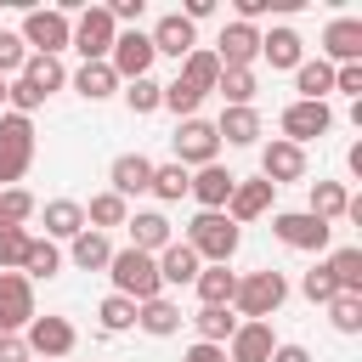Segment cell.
Returning <instances> with one entry per match:
<instances>
[{
	"label": "cell",
	"instance_id": "cell-1",
	"mask_svg": "<svg viewBox=\"0 0 362 362\" xmlns=\"http://www.w3.org/2000/svg\"><path fill=\"white\" fill-rule=\"evenodd\" d=\"M288 300V277L260 266V272H238V288H232V311L238 322H272Z\"/></svg>",
	"mask_w": 362,
	"mask_h": 362
},
{
	"label": "cell",
	"instance_id": "cell-2",
	"mask_svg": "<svg viewBox=\"0 0 362 362\" xmlns=\"http://www.w3.org/2000/svg\"><path fill=\"white\" fill-rule=\"evenodd\" d=\"M204 266H226L232 255H238V243H243V226H232L221 209H198L192 221H187V238H181Z\"/></svg>",
	"mask_w": 362,
	"mask_h": 362
},
{
	"label": "cell",
	"instance_id": "cell-3",
	"mask_svg": "<svg viewBox=\"0 0 362 362\" xmlns=\"http://www.w3.org/2000/svg\"><path fill=\"white\" fill-rule=\"evenodd\" d=\"M107 283H113V294H124V300H136V305L164 294L158 266H153V255H141V249H113V260H107Z\"/></svg>",
	"mask_w": 362,
	"mask_h": 362
},
{
	"label": "cell",
	"instance_id": "cell-4",
	"mask_svg": "<svg viewBox=\"0 0 362 362\" xmlns=\"http://www.w3.org/2000/svg\"><path fill=\"white\" fill-rule=\"evenodd\" d=\"M17 34H23L28 57H62L68 51V34H74V17L62 6H45V11H28Z\"/></svg>",
	"mask_w": 362,
	"mask_h": 362
},
{
	"label": "cell",
	"instance_id": "cell-5",
	"mask_svg": "<svg viewBox=\"0 0 362 362\" xmlns=\"http://www.w3.org/2000/svg\"><path fill=\"white\" fill-rule=\"evenodd\" d=\"M113 40H119V23L107 17V6H85V11L74 17V34H68V51H79L85 62H107V51H113Z\"/></svg>",
	"mask_w": 362,
	"mask_h": 362
},
{
	"label": "cell",
	"instance_id": "cell-6",
	"mask_svg": "<svg viewBox=\"0 0 362 362\" xmlns=\"http://www.w3.org/2000/svg\"><path fill=\"white\" fill-rule=\"evenodd\" d=\"M272 232H277L283 249H300V255H322V249L334 243V226L317 221V215H305V209H283V215H272Z\"/></svg>",
	"mask_w": 362,
	"mask_h": 362
},
{
	"label": "cell",
	"instance_id": "cell-7",
	"mask_svg": "<svg viewBox=\"0 0 362 362\" xmlns=\"http://www.w3.org/2000/svg\"><path fill=\"white\" fill-rule=\"evenodd\" d=\"M175 164L181 170H204V164H221V136L209 119H181L175 124Z\"/></svg>",
	"mask_w": 362,
	"mask_h": 362
},
{
	"label": "cell",
	"instance_id": "cell-8",
	"mask_svg": "<svg viewBox=\"0 0 362 362\" xmlns=\"http://www.w3.org/2000/svg\"><path fill=\"white\" fill-rule=\"evenodd\" d=\"M23 345H28V356H34V362H57V356H68V351L79 345V334H74V322H68V317L45 311V317H34V322L23 328Z\"/></svg>",
	"mask_w": 362,
	"mask_h": 362
},
{
	"label": "cell",
	"instance_id": "cell-9",
	"mask_svg": "<svg viewBox=\"0 0 362 362\" xmlns=\"http://www.w3.org/2000/svg\"><path fill=\"white\" fill-rule=\"evenodd\" d=\"M277 130H283V141L305 147V141H317V136L334 130V107H328V102H288V107L277 113Z\"/></svg>",
	"mask_w": 362,
	"mask_h": 362
},
{
	"label": "cell",
	"instance_id": "cell-10",
	"mask_svg": "<svg viewBox=\"0 0 362 362\" xmlns=\"http://www.w3.org/2000/svg\"><path fill=\"white\" fill-rule=\"evenodd\" d=\"M34 317V283L23 272H0V334H23Z\"/></svg>",
	"mask_w": 362,
	"mask_h": 362
},
{
	"label": "cell",
	"instance_id": "cell-11",
	"mask_svg": "<svg viewBox=\"0 0 362 362\" xmlns=\"http://www.w3.org/2000/svg\"><path fill=\"white\" fill-rule=\"evenodd\" d=\"M107 68L119 74V85L147 79V74H153V40H147L141 28H124V34L113 40V51H107Z\"/></svg>",
	"mask_w": 362,
	"mask_h": 362
},
{
	"label": "cell",
	"instance_id": "cell-12",
	"mask_svg": "<svg viewBox=\"0 0 362 362\" xmlns=\"http://www.w3.org/2000/svg\"><path fill=\"white\" fill-rule=\"evenodd\" d=\"M272 198H277V187L266 181V175H238V187H232V198H226V221L232 226H243V221H260L266 209H272Z\"/></svg>",
	"mask_w": 362,
	"mask_h": 362
},
{
	"label": "cell",
	"instance_id": "cell-13",
	"mask_svg": "<svg viewBox=\"0 0 362 362\" xmlns=\"http://www.w3.org/2000/svg\"><path fill=\"white\" fill-rule=\"evenodd\" d=\"M209 51H215L221 68H255V62H260V28H249V23H226L221 40H215Z\"/></svg>",
	"mask_w": 362,
	"mask_h": 362
},
{
	"label": "cell",
	"instance_id": "cell-14",
	"mask_svg": "<svg viewBox=\"0 0 362 362\" xmlns=\"http://www.w3.org/2000/svg\"><path fill=\"white\" fill-rule=\"evenodd\" d=\"M322 62H328V68L362 62V17H334V23L322 28Z\"/></svg>",
	"mask_w": 362,
	"mask_h": 362
},
{
	"label": "cell",
	"instance_id": "cell-15",
	"mask_svg": "<svg viewBox=\"0 0 362 362\" xmlns=\"http://www.w3.org/2000/svg\"><path fill=\"white\" fill-rule=\"evenodd\" d=\"M260 175H266L272 187H283V181H305V147L272 136V141L260 147Z\"/></svg>",
	"mask_w": 362,
	"mask_h": 362
},
{
	"label": "cell",
	"instance_id": "cell-16",
	"mask_svg": "<svg viewBox=\"0 0 362 362\" xmlns=\"http://www.w3.org/2000/svg\"><path fill=\"white\" fill-rule=\"evenodd\" d=\"M232 187H238V175H232V170H221V164H204V170H187V198H192L198 209H226V198H232Z\"/></svg>",
	"mask_w": 362,
	"mask_h": 362
},
{
	"label": "cell",
	"instance_id": "cell-17",
	"mask_svg": "<svg viewBox=\"0 0 362 362\" xmlns=\"http://www.w3.org/2000/svg\"><path fill=\"white\" fill-rule=\"evenodd\" d=\"M147 40H153V57H175V62H181V57L198 45V28H192L181 11H164V17L147 28Z\"/></svg>",
	"mask_w": 362,
	"mask_h": 362
},
{
	"label": "cell",
	"instance_id": "cell-18",
	"mask_svg": "<svg viewBox=\"0 0 362 362\" xmlns=\"http://www.w3.org/2000/svg\"><path fill=\"white\" fill-rule=\"evenodd\" d=\"M283 339L272 334V322H238V334L226 339V362H272Z\"/></svg>",
	"mask_w": 362,
	"mask_h": 362
},
{
	"label": "cell",
	"instance_id": "cell-19",
	"mask_svg": "<svg viewBox=\"0 0 362 362\" xmlns=\"http://www.w3.org/2000/svg\"><path fill=\"white\" fill-rule=\"evenodd\" d=\"M107 181H113L107 192H119V198L130 204L136 192H147V187H153V158H147V153H119V158L107 164Z\"/></svg>",
	"mask_w": 362,
	"mask_h": 362
},
{
	"label": "cell",
	"instance_id": "cell-20",
	"mask_svg": "<svg viewBox=\"0 0 362 362\" xmlns=\"http://www.w3.org/2000/svg\"><path fill=\"white\" fill-rule=\"evenodd\" d=\"M124 226H130V249H141V255H158V249L175 243V226H170L164 209H136Z\"/></svg>",
	"mask_w": 362,
	"mask_h": 362
},
{
	"label": "cell",
	"instance_id": "cell-21",
	"mask_svg": "<svg viewBox=\"0 0 362 362\" xmlns=\"http://www.w3.org/2000/svg\"><path fill=\"white\" fill-rule=\"evenodd\" d=\"M153 266H158V283H164V288H192V277L204 272V260H198L181 238H175L170 249H158V255H153Z\"/></svg>",
	"mask_w": 362,
	"mask_h": 362
},
{
	"label": "cell",
	"instance_id": "cell-22",
	"mask_svg": "<svg viewBox=\"0 0 362 362\" xmlns=\"http://www.w3.org/2000/svg\"><path fill=\"white\" fill-rule=\"evenodd\" d=\"M260 62H272V74H294L305 62V40L294 28H272V34H260Z\"/></svg>",
	"mask_w": 362,
	"mask_h": 362
},
{
	"label": "cell",
	"instance_id": "cell-23",
	"mask_svg": "<svg viewBox=\"0 0 362 362\" xmlns=\"http://www.w3.org/2000/svg\"><path fill=\"white\" fill-rule=\"evenodd\" d=\"M40 215H45V238H51V243H74V238L85 232V204H79V198H51Z\"/></svg>",
	"mask_w": 362,
	"mask_h": 362
},
{
	"label": "cell",
	"instance_id": "cell-24",
	"mask_svg": "<svg viewBox=\"0 0 362 362\" xmlns=\"http://www.w3.org/2000/svg\"><path fill=\"white\" fill-rule=\"evenodd\" d=\"M181 85H192L198 96H209L215 85H221V62H215V51L209 45H192L187 57H181V74H175Z\"/></svg>",
	"mask_w": 362,
	"mask_h": 362
},
{
	"label": "cell",
	"instance_id": "cell-25",
	"mask_svg": "<svg viewBox=\"0 0 362 362\" xmlns=\"http://www.w3.org/2000/svg\"><path fill=\"white\" fill-rule=\"evenodd\" d=\"M17 272H23L28 283H51V277L62 272V249H57L51 238H28V249H23V260H17Z\"/></svg>",
	"mask_w": 362,
	"mask_h": 362
},
{
	"label": "cell",
	"instance_id": "cell-26",
	"mask_svg": "<svg viewBox=\"0 0 362 362\" xmlns=\"http://www.w3.org/2000/svg\"><path fill=\"white\" fill-rule=\"evenodd\" d=\"M136 328H141V334H153V339H170V334L181 328V305H175L170 294L141 300V305H136Z\"/></svg>",
	"mask_w": 362,
	"mask_h": 362
},
{
	"label": "cell",
	"instance_id": "cell-27",
	"mask_svg": "<svg viewBox=\"0 0 362 362\" xmlns=\"http://www.w3.org/2000/svg\"><path fill=\"white\" fill-rule=\"evenodd\" d=\"M294 102H328L334 96V68L322 62V57H305L300 68H294Z\"/></svg>",
	"mask_w": 362,
	"mask_h": 362
},
{
	"label": "cell",
	"instance_id": "cell-28",
	"mask_svg": "<svg viewBox=\"0 0 362 362\" xmlns=\"http://www.w3.org/2000/svg\"><path fill=\"white\" fill-rule=\"evenodd\" d=\"M215 136L232 141V147H255V141H260V113H255V107H221Z\"/></svg>",
	"mask_w": 362,
	"mask_h": 362
},
{
	"label": "cell",
	"instance_id": "cell-29",
	"mask_svg": "<svg viewBox=\"0 0 362 362\" xmlns=\"http://www.w3.org/2000/svg\"><path fill=\"white\" fill-rule=\"evenodd\" d=\"M345 209H351V187L345 181H311V204H305V215H317V221H345Z\"/></svg>",
	"mask_w": 362,
	"mask_h": 362
},
{
	"label": "cell",
	"instance_id": "cell-30",
	"mask_svg": "<svg viewBox=\"0 0 362 362\" xmlns=\"http://www.w3.org/2000/svg\"><path fill=\"white\" fill-rule=\"evenodd\" d=\"M68 260L79 266V272H107V260H113V243H107V232H79L74 243H68Z\"/></svg>",
	"mask_w": 362,
	"mask_h": 362
},
{
	"label": "cell",
	"instance_id": "cell-31",
	"mask_svg": "<svg viewBox=\"0 0 362 362\" xmlns=\"http://www.w3.org/2000/svg\"><path fill=\"white\" fill-rule=\"evenodd\" d=\"M215 96H221L226 107H255V96H260V79H255V68H221V85H215Z\"/></svg>",
	"mask_w": 362,
	"mask_h": 362
},
{
	"label": "cell",
	"instance_id": "cell-32",
	"mask_svg": "<svg viewBox=\"0 0 362 362\" xmlns=\"http://www.w3.org/2000/svg\"><path fill=\"white\" fill-rule=\"evenodd\" d=\"M322 266H328V277H334V288H339V294H362V249H356V243L334 249Z\"/></svg>",
	"mask_w": 362,
	"mask_h": 362
},
{
	"label": "cell",
	"instance_id": "cell-33",
	"mask_svg": "<svg viewBox=\"0 0 362 362\" xmlns=\"http://www.w3.org/2000/svg\"><path fill=\"white\" fill-rule=\"evenodd\" d=\"M192 288H198V305H232L238 272H232V266H204V272L192 277Z\"/></svg>",
	"mask_w": 362,
	"mask_h": 362
},
{
	"label": "cell",
	"instance_id": "cell-34",
	"mask_svg": "<svg viewBox=\"0 0 362 362\" xmlns=\"http://www.w3.org/2000/svg\"><path fill=\"white\" fill-rule=\"evenodd\" d=\"M192 328H198L204 345H226V339L238 334V311H232V305H198Z\"/></svg>",
	"mask_w": 362,
	"mask_h": 362
},
{
	"label": "cell",
	"instance_id": "cell-35",
	"mask_svg": "<svg viewBox=\"0 0 362 362\" xmlns=\"http://www.w3.org/2000/svg\"><path fill=\"white\" fill-rule=\"evenodd\" d=\"M74 90H79L85 102H107V96L119 90V74H113L107 62H79V74H74Z\"/></svg>",
	"mask_w": 362,
	"mask_h": 362
},
{
	"label": "cell",
	"instance_id": "cell-36",
	"mask_svg": "<svg viewBox=\"0 0 362 362\" xmlns=\"http://www.w3.org/2000/svg\"><path fill=\"white\" fill-rule=\"evenodd\" d=\"M130 221V204L119 198V192H96L90 204H85V226L90 232H107V226H124Z\"/></svg>",
	"mask_w": 362,
	"mask_h": 362
},
{
	"label": "cell",
	"instance_id": "cell-37",
	"mask_svg": "<svg viewBox=\"0 0 362 362\" xmlns=\"http://www.w3.org/2000/svg\"><path fill=\"white\" fill-rule=\"evenodd\" d=\"M23 79H28L40 96H51V90L68 85V68H62V57H28V62H23Z\"/></svg>",
	"mask_w": 362,
	"mask_h": 362
},
{
	"label": "cell",
	"instance_id": "cell-38",
	"mask_svg": "<svg viewBox=\"0 0 362 362\" xmlns=\"http://www.w3.org/2000/svg\"><path fill=\"white\" fill-rule=\"evenodd\" d=\"M158 204H181L187 198V170L170 158V164H153V187H147Z\"/></svg>",
	"mask_w": 362,
	"mask_h": 362
},
{
	"label": "cell",
	"instance_id": "cell-39",
	"mask_svg": "<svg viewBox=\"0 0 362 362\" xmlns=\"http://www.w3.org/2000/svg\"><path fill=\"white\" fill-rule=\"evenodd\" d=\"M34 215H40V204H34L28 187H6V192H0V221H6V226H28Z\"/></svg>",
	"mask_w": 362,
	"mask_h": 362
},
{
	"label": "cell",
	"instance_id": "cell-40",
	"mask_svg": "<svg viewBox=\"0 0 362 362\" xmlns=\"http://www.w3.org/2000/svg\"><path fill=\"white\" fill-rule=\"evenodd\" d=\"M119 96H124V107H130V113H158V96H164V85L147 74V79H130V85H119Z\"/></svg>",
	"mask_w": 362,
	"mask_h": 362
},
{
	"label": "cell",
	"instance_id": "cell-41",
	"mask_svg": "<svg viewBox=\"0 0 362 362\" xmlns=\"http://www.w3.org/2000/svg\"><path fill=\"white\" fill-rule=\"evenodd\" d=\"M96 317H102V334H124V328H136V300L107 294V300L96 305Z\"/></svg>",
	"mask_w": 362,
	"mask_h": 362
},
{
	"label": "cell",
	"instance_id": "cell-42",
	"mask_svg": "<svg viewBox=\"0 0 362 362\" xmlns=\"http://www.w3.org/2000/svg\"><path fill=\"white\" fill-rule=\"evenodd\" d=\"M328 322H334V334H362V294H334Z\"/></svg>",
	"mask_w": 362,
	"mask_h": 362
},
{
	"label": "cell",
	"instance_id": "cell-43",
	"mask_svg": "<svg viewBox=\"0 0 362 362\" xmlns=\"http://www.w3.org/2000/svg\"><path fill=\"white\" fill-rule=\"evenodd\" d=\"M158 107H170L175 119H198V107H204V96H198L192 85H181V79H170V85H164V96H158Z\"/></svg>",
	"mask_w": 362,
	"mask_h": 362
},
{
	"label": "cell",
	"instance_id": "cell-44",
	"mask_svg": "<svg viewBox=\"0 0 362 362\" xmlns=\"http://www.w3.org/2000/svg\"><path fill=\"white\" fill-rule=\"evenodd\" d=\"M0 147H17V153H34V119H23V113H0Z\"/></svg>",
	"mask_w": 362,
	"mask_h": 362
},
{
	"label": "cell",
	"instance_id": "cell-45",
	"mask_svg": "<svg viewBox=\"0 0 362 362\" xmlns=\"http://www.w3.org/2000/svg\"><path fill=\"white\" fill-rule=\"evenodd\" d=\"M23 62H28L23 34H17V28H0V79H17V74H23Z\"/></svg>",
	"mask_w": 362,
	"mask_h": 362
},
{
	"label": "cell",
	"instance_id": "cell-46",
	"mask_svg": "<svg viewBox=\"0 0 362 362\" xmlns=\"http://www.w3.org/2000/svg\"><path fill=\"white\" fill-rule=\"evenodd\" d=\"M28 226H6L0 221V272H17V260H23V249H28Z\"/></svg>",
	"mask_w": 362,
	"mask_h": 362
},
{
	"label": "cell",
	"instance_id": "cell-47",
	"mask_svg": "<svg viewBox=\"0 0 362 362\" xmlns=\"http://www.w3.org/2000/svg\"><path fill=\"white\" fill-rule=\"evenodd\" d=\"M300 294H305L311 305H328V300H334L339 288H334V277H328V266H311V272L300 277Z\"/></svg>",
	"mask_w": 362,
	"mask_h": 362
},
{
	"label": "cell",
	"instance_id": "cell-48",
	"mask_svg": "<svg viewBox=\"0 0 362 362\" xmlns=\"http://www.w3.org/2000/svg\"><path fill=\"white\" fill-rule=\"evenodd\" d=\"M28 164H34V153H17V147H0V192H6V187H23V175H28Z\"/></svg>",
	"mask_w": 362,
	"mask_h": 362
},
{
	"label": "cell",
	"instance_id": "cell-49",
	"mask_svg": "<svg viewBox=\"0 0 362 362\" xmlns=\"http://www.w3.org/2000/svg\"><path fill=\"white\" fill-rule=\"evenodd\" d=\"M334 90H339V96H362V62L334 68Z\"/></svg>",
	"mask_w": 362,
	"mask_h": 362
},
{
	"label": "cell",
	"instance_id": "cell-50",
	"mask_svg": "<svg viewBox=\"0 0 362 362\" xmlns=\"http://www.w3.org/2000/svg\"><path fill=\"white\" fill-rule=\"evenodd\" d=\"M0 362H34L28 345H23V334H0Z\"/></svg>",
	"mask_w": 362,
	"mask_h": 362
},
{
	"label": "cell",
	"instance_id": "cell-51",
	"mask_svg": "<svg viewBox=\"0 0 362 362\" xmlns=\"http://www.w3.org/2000/svg\"><path fill=\"white\" fill-rule=\"evenodd\" d=\"M181 362H226V345H204V339H192Z\"/></svg>",
	"mask_w": 362,
	"mask_h": 362
},
{
	"label": "cell",
	"instance_id": "cell-52",
	"mask_svg": "<svg viewBox=\"0 0 362 362\" xmlns=\"http://www.w3.org/2000/svg\"><path fill=\"white\" fill-rule=\"evenodd\" d=\"M107 17L113 23H136L141 17V0H119V6H107Z\"/></svg>",
	"mask_w": 362,
	"mask_h": 362
},
{
	"label": "cell",
	"instance_id": "cell-53",
	"mask_svg": "<svg viewBox=\"0 0 362 362\" xmlns=\"http://www.w3.org/2000/svg\"><path fill=\"white\" fill-rule=\"evenodd\" d=\"M272 362H311V351H305V345H277Z\"/></svg>",
	"mask_w": 362,
	"mask_h": 362
},
{
	"label": "cell",
	"instance_id": "cell-54",
	"mask_svg": "<svg viewBox=\"0 0 362 362\" xmlns=\"http://www.w3.org/2000/svg\"><path fill=\"white\" fill-rule=\"evenodd\" d=\"M0 113H6V79H0Z\"/></svg>",
	"mask_w": 362,
	"mask_h": 362
}]
</instances>
